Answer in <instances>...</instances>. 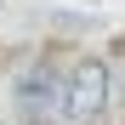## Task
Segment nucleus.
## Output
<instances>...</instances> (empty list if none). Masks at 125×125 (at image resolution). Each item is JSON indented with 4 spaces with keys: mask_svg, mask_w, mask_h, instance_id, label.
Returning a JSON list of instances; mask_svg holds the SVG:
<instances>
[{
    "mask_svg": "<svg viewBox=\"0 0 125 125\" xmlns=\"http://www.w3.org/2000/svg\"><path fill=\"white\" fill-rule=\"evenodd\" d=\"M62 91H68V80H57L51 62H29L17 74V108H23V119L29 125H51L62 114Z\"/></svg>",
    "mask_w": 125,
    "mask_h": 125,
    "instance_id": "nucleus-2",
    "label": "nucleus"
},
{
    "mask_svg": "<svg viewBox=\"0 0 125 125\" xmlns=\"http://www.w3.org/2000/svg\"><path fill=\"white\" fill-rule=\"evenodd\" d=\"M108 108V62L102 57H80L68 74V91H62V119L68 125H97Z\"/></svg>",
    "mask_w": 125,
    "mask_h": 125,
    "instance_id": "nucleus-1",
    "label": "nucleus"
}]
</instances>
